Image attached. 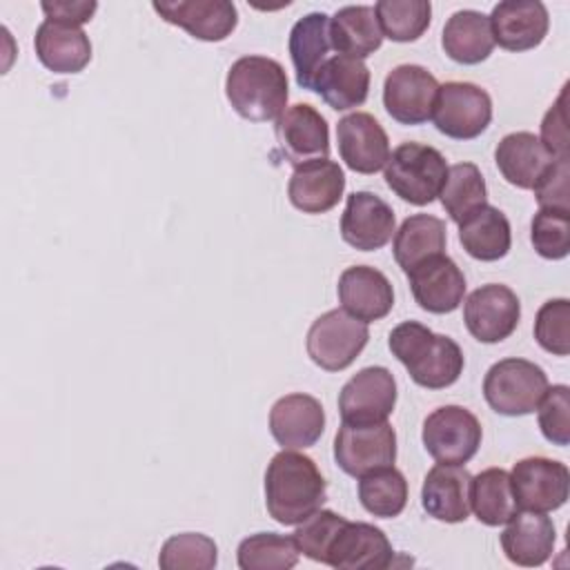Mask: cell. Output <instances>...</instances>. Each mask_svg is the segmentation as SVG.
<instances>
[{
  "label": "cell",
  "instance_id": "obj_1",
  "mask_svg": "<svg viewBox=\"0 0 570 570\" xmlns=\"http://www.w3.org/2000/svg\"><path fill=\"white\" fill-rule=\"evenodd\" d=\"M327 483L314 459L296 450L272 456L265 470V505L281 525H298L323 508Z\"/></svg>",
  "mask_w": 570,
  "mask_h": 570
},
{
  "label": "cell",
  "instance_id": "obj_2",
  "mask_svg": "<svg viewBox=\"0 0 570 570\" xmlns=\"http://www.w3.org/2000/svg\"><path fill=\"white\" fill-rule=\"evenodd\" d=\"M390 352L403 363L410 379L428 390H443L459 381L465 358L456 341L434 334L419 321L399 323L387 338Z\"/></svg>",
  "mask_w": 570,
  "mask_h": 570
},
{
  "label": "cell",
  "instance_id": "obj_3",
  "mask_svg": "<svg viewBox=\"0 0 570 570\" xmlns=\"http://www.w3.org/2000/svg\"><path fill=\"white\" fill-rule=\"evenodd\" d=\"M225 96L240 118L252 122L274 120L287 107V73L274 58L243 56L227 71Z\"/></svg>",
  "mask_w": 570,
  "mask_h": 570
},
{
  "label": "cell",
  "instance_id": "obj_4",
  "mask_svg": "<svg viewBox=\"0 0 570 570\" xmlns=\"http://www.w3.org/2000/svg\"><path fill=\"white\" fill-rule=\"evenodd\" d=\"M448 176L443 154L423 142L399 145L385 163V185L405 203L423 207L439 194Z\"/></svg>",
  "mask_w": 570,
  "mask_h": 570
},
{
  "label": "cell",
  "instance_id": "obj_5",
  "mask_svg": "<svg viewBox=\"0 0 570 570\" xmlns=\"http://www.w3.org/2000/svg\"><path fill=\"white\" fill-rule=\"evenodd\" d=\"M546 390V372L537 363L517 356L497 361L483 379V396L488 405L503 416L534 412Z\"/></svg>",
  "mask_w": 570,
  "mask_h": 570
},
{
  "label": "cell",
  "instance_id": "obj_6",
  "mask_svg": "<svg viewBox=\"0 0 570 570\" xmlns=\"http://www.w3.org/2000/svg\"><path fill=\"white\" fill-rule=\"evenodd\" d=\"M370 341L367 323L354 318L343 307L321 314L307 330L305 350L314 365L325 372L350 367Z\"/></svg>",
  "mask_w": 570,
  "mask_h": 570
},
{
  "label": "cell",
  "instance_id": "obj_7",
  "mask_svg": "<svg viewBox=\"0 0 570 570\" xmlns=\"http://www.w3.org/2000/svg\"><path fill=\"white\" fill-rule=\"evenodd\" d=\"M483 439L479 419L463 405H441L423 421L421 441L436 463H468Z\"/></svg>",
  "mask_w": 570,
  "mask_h": 570
},
{
  "label": "cell",
  "instance_id": "obj_8",
  "mask_svg": "<svg viewBox=\"0 0 570 570\" xmlns=\"http://www.w3.org/2000/svg\"><path fill=\"white\" fill-rule=\"evenodd\" d=\"M432 120L443 136L472 140L481 136L492 120V98L474 82L450 80L439 85Z\"/></svg>",
  "mask_w": 570,
  "mask_h": 570
},
{
  "label": "cell",
  "instance_id": "obj_9",
  "mask_svg": "<svg viewBox=\"0 0 570 570\" xmlns=\"http://www.w3.org/2000/svg\"><path fill=\"white\" fill-rule=\"evenodd\" d=\"M334 461L350 476H365L396 461V432L383 421L374 425L341 423L334 436Z\"/></svg>",
  "mask_w": 570,
  "mask_h": 570
},
{
  "label": "cell",
  "instance_id": "obj_10",
  "mask_svg": "<svg viewBox=\"0 0 570 570\" xmlns=\"http://www.w3.org/2000/svg\"><path fill=\"white\" fill-rule=\"evenodd\" d=\"M396 405V381L383 365L358 370L338 394V412L343 423L374 425L387 421Z\"/></svg>",
  "mask_w": 570,
  "mask_h": 570
},
{
  "label": "cell",
  "instance_id": "obj_11",
  "mask_svg": "<svg viewBox=\"0 0 570 570\" xmlns=\"http://www.w3.org/2000/svg\"><path fill=\"white\" fill-rule=\"evenodd\" d=\"M512 494L521 510L552 512L570 494V472L566 463L546 456H525L512 465Z\"/></svg>",
  "mask_w": 570,
  "mask_h": 570
},
{
  "label": "cell",
  "instance_id": "obj_12",
  "mask_svg": "<svg viewBox=\"0 0 570 570\" xmlns=\"http://www.w3.org/2000/svg\"><path fill=\"white\" fill-rule=\"evenodd\" d=\"M521 303L519 296L501 283L476 287L463 305V321L468 332L479 343H501L519 325Z\"/></svg>",
  "mask_w": 570,
  "mask_h": 570
},
{
  "label": "cell",
  "instance_id": "obj_13",
  "mask_svg": "<svg viewBox=\"0 0 570 570\" xmlns=\"http://www.w3.org/2000/svg\"><path fill=\"white\" fill-rule=\"evenodd\" d=\"M392 559V543L381 528L343 519L325 550L323 563L336 570H385Z\"/></svg>",
  "mask_w": 570,
  "mask_h": 570
},
{
  "label": "cell",
  "instance_id": "obj_14",
  "mask_svg": "<svg viewBox=\"0 0 570 570\" xmlns=\"http://www.w3.org/2000/svg\"><path fill=\"white\" fill-rule=\"evenodd\" d=\"M439 80L421 65H399L383 80V107L401 125L432 118Z\"/></svg>",
  "mask_w": 570,
  "mask_h": 570
},
{
  "label": "cell",
  "instance_id": "obj_15",
  "mask_svg": "<svg viewBox=\"0 0 570 570\" xmlns=\"http://www.w3.org/2000/svg\"><path fill=\"white\" fill-rule=\"evenodd\" d=\"M274 134L283 158L294 167L330 156L327 120L307 102L287 107L276 118Z\"/></svg>",
  "mask_w": 570,
  "mask_h": 570
},
{
  "label": "cell",
  "instance_id": "obj_16",
  "mask_svg": "<svg viewBox=\"0 0 570 570\" xmlns=\"http://www.w3.org/2000/svg\"><path fill=\"white\" fill-rule=\"evenodd\" d=\"M396 232V218L392 207L372 191H354L347 196L345 212L341 216V238L358 249L374 252L390 243Z\"/></svg>",
  "mask_w": 570,
  "mask_h": 570
},
{
  "label": "cell",
  "instance_id": "obj_17",
  "mask_svg": "<svg viewBox=\"0 0 570 570\" xmlns=\"http://www.w3.org/2000/svg\"><path fill=\"white\" fill-rule=\"evenodd\" d=\"M336 142L341 160L356 174H376L390 158L387 134L367 111L343 116L336 125Z\"/></svg>",
  "mask_w": 570,
  "mask_h": 570
},
{
  "label": "cell",
  "instance_id": "obj_18",
  "mask_svg": "<svg viewBox=\"0 0 570 570\" xmlns=\"http://www.w3.org/2000/svg\"><path fill=\"white\" fill-rule=\"evenodd\" d=\"M323 430L325 410L309 394H285L269 410V432L283 450L312 448L323 436Z\"/></svg>",
  "mask_w": 570,
  "mask_h": 570
},
{
  "label": "cell",
  "instance_id": "obj_19",
  "mask_svg": "<svg viewBox=\"0 0 570 570\" xmlns=\"http://www.w3.org/2000/svg\"><path fill=\"white\" fill-rule=\"evenodd\" d=\"M410 289L419 307L432 314H450L454 312L465 296V276L459 265L445 256H432L410 269L407 274Z\"/></svg>",
  "mask_w": 570,
  "mask_h": 570
},
{
  "label": "cell",
  "instance_id": "obj_20",
  "mask_svg": "<svg viewBox=\"0 0 570 570\" xmlns=\"http://www.w3.org/2000/svg\"><path fill=\"white\" fill-rule=\"evenodd\" d=\"M154 11L169 24L185 29L191 38L205 42H220L238 24V11L227 0H178L151 2Z\"/></svg>",
  "mask_w": 570,
  "mask_h": 570
},
{
  "label": "cell",
  "instance_id": "obj_21",
  "mask_svg": "<svg viewBox=\"0 0 570 570\" xmlns=\"http://www.w3.org/2000/svg\"><path fill=\"white\" fill-rule=\"evenodd\" d=\"M490 18L494 45L508 51H528L543 42L550 16L539 0H505L494 4Z\"/></svg>",
  "mask_w": 570,
  "mask_h": 570
},
{
  "label": "cell",
  "instance_id": "obj_22",
  "mask_svg": "<svg viewBox=\"0 0 570 570\" xmlns=\"http://www.w3.org/2000/svg\"><path fill=\"white\" fill-rule=\"evenodd\" d=\"M345 191V174L338 163L318 158L294 167L287 183L289 203L303 214H325L338 205Z\"/></svg>",
  "mask_w": 570,
  "mask_h": 570
},
{
  "label": "cell",
  "instance_id": "obj_23",
  "mask_svg": "<svg viewBox=\"0 0 570 570\" xmlns=\"http://www.w3.org/2000/svg\"><path fill=\"white\" fill-rule=\"evenodd\" d=\"M336 292L343 309L363 323L381 321L394 307L390 278L370 265H352L343 269Z\"/></svg>",
  "mask_w": 570,
  "mask_h": 570
},
{
  "label": "cell",
  "instance_id": "obj_24",
  "mask_svg": "<svg viewBox=\"0 0 570 570\" xmlns=\"http://www.w3.org/2000/svg\"><path fill=\"white\" fill-rule=\"evenodd\" d=\"M472 474L463 465L436 463L421 488V505L428 517L443 523H461L470 517Z\"/></svg>",
  "mask_w": 570,
  "mask_h": 570
},
{
  "label": "cell",
  "instance_id": "obj_25",
  "mask_svg": "<svg viewBox=\"0 0 570 570\" xmlns=\"http://www.w3.org/2000/svg\"><path fill=\"white\" fill-rule=\"evenodd\" d=\"M557 530L546 512H517L501 532V548L510 563L523 568L543 566L554 550Z\"/></svg>",
  "mask_w": 570,
  "mask_h": 570
},
{
  "label": "cell",
  "instance_id": "obj_26",
  "mask_svg": "<svg viewBox=\"0 0 570 570\" xmlns=\"http://www.w3.org/2000/svg\"><path fill=\"white\" fill-rule=\"evenodd\" d=\"M38 60L53 73H80L91 60L89 36L73 24L45 20L33 36Z\"/></svg>",
  "mask_w": 570,
  "mask_h": 570
},
{
  "label": "cell",
  "instance_id": "obj_27",
  "mask_svg": "<svg viewBox=\"0 0 570 570\" xmlns=\"http://www.w3.org/2000/svg\"><path fill=\"white\" fill-rule=\"evenodd\" d=\"M554 160L557 158L530 131H512L503 136L494 149V163L501 176L519 189H534Z\"/></svg>",
  "mask_w": 570,
  "mask_h": 570
},
{
  "label": "cell",
  "instance_id": "obj_28",
  "mask_svg": "<svg viewBox=\"0 0 570 570\" xmlns=\"http://www.w3.org/2000/svg\"><path fill=\"white\" fill-rule=\"evenodd\" d=\"M312 91L336 111L361 107L370 94V69L358 58L336 53L318 69Z\"/></svg>",
  "mask_w": 570,
  "mask_h": 570
},
{
  "label": "cell",
  "instance_id": "obj_29",
  "mask_svg": "<svg viewBox=\"0 0 570 570\" xmlns=\"http://www.w3.org/2000/svg\"><path fill=\"white\" fill-rule=\"evenodd\" d=\"M289 58L296 71V82L301 89L314 87V78L323 62L330 58V16L323 11H312L298 18L289 31Z\"/></svg>",
  "mask_w": 570,
  "mask_h": 570
},
{
  "label": "cell",
  "instance_id": "obj_30",
  "mask_svg": "<svg viewBox=\"0 0 570 570\" xmlns=\"http://www.w3.org/2000/svg\"><path fill=\"white\" fill-rule=\"evenodd\" d=\"M441 47L445 56L459 65L483 62L494 49L490 18L474 9L452 13L443 27Z\"/></svg>",
  "mask_w": 570,
  "mask_h": 570
},
{
  "label": "cell",
  "instance_id": "obj_31",
  "mask_svg": "<svg viewBox=\"0 0 570 570\" xmlns=\"http://www.w3.org/2000/svg\"><path fill=\"white\" fill-rule=\"evenodd\" d=\"M330 40H332V49H336L341 56H350L358 60L372 56L383 42V33H381L374 7H367V4L341 7L330 18Z\"/></svg>",
  "mask_w": 570,
  "mask_h": 570
},
{
  "label": "cell",
  "instance_id": "obj_32",
  "mask_svg": "<svg viewBox=\"0 0 570 570\" xmlns=\"http://www.w3.org/2000/svg\"><path fill=\"white\" fill-rule=\"evenodd\" d=\"M448 229L445 223L430 214H412L394 232V261L407 274L423 261L445 254Z\"/></svg>",
  "mask_w": 570,
  "mask_h": 570
},
{
  "label": "cell",
  "instance_id": "obj_33",
  "mask_svg": "<svg viewBox=\"0 0 570 570\" xmlns=\"http://www.w3.org/2000/svg\"><path fill=\"white\" fill-rule=\"evenodd\" d=\"M459 240L468 256L476 261H499L510 252L512 232L505 214L494 205H483L459 223Z\"/></svg>",
  "mask_w": 570,
  "mask_h": 570
},
{
  "label": "cell",
  "instance_id": "obj_34",
  "mask_svg": "<svg viewBox=\"0 0 570 570\" xmlns=\"http://www.w3.org/2000/svg\"><path fill=\"white\" fill-rule=\"evenodd\" d=\"M470 510L483 525L497 528L508 523L519 512L512 494L510 472L503 468H488L472 476Z\"/></svg>",
  "mask_w": 570,
  "mask_h": 570
},
{
  "label": "cell",
  "instance_id": "obj_35",
  "mask_svg": "<svg viewBox=\"0 0 570 570\" xmlns=\"http://www.w3.org/2000/svg\"><path fill=\"white\" fill-rule=\"evenodd\" d=\"M439 198L450 218L456 225L463 223L479 207L488 205V187L481 169L474 163H456L448 167Z\"/></svg>",
  "mask_w": 570,
  "mask_h": 570
},
{
  "label": "cell",
  "instance_id": "obj_36",
  "mask_svg": "<svg viewBox=\"0 0 570 570\" xmlns=\"http://www.w3.org/2000/svg\"><path fill=\"white\" fill-rule=\"evenodd\" d=\"M358 501L370 514L379 519L399 517L407 503V481L403 472L390 465L361 476Z\"/></svg>",
  "mask_w": 570,
  "mask_h": 570
},
{
  "label": "cell",
  "instance_id": "obj_37",
  "mask_svg": "<svg viewBox=\"0 0 570 570\" xmlns=\"http://www.w3.org/2000/svg\"><path fill=\"white\" fill-rule=\"evenodd\" d=\"M294 537L278 532H256L238 543L236 561L240 570H289L298 563Z\"/></svg>",
  "mask_w": 570,
  "mask_h": 570
},
{
  "label": "cell",
  "instance_id": "obj_38",
  "mask_svg": "<svg viewBox=\"0 0 570 570\" xmlns=\"http://www.w3.org/2000/svg\"><path fill=\"white\" fill-rule=\"evenodd\" d=\"M374 13L383 38L394 42H414L430 27L432 4L428 0H381Z\"/></svg>",
  "mask_w": 570,
  "mask_h": 570
},
{
  "label": "cell",
  "instance_id": "obj_39",
  "mask_svg": "<svg viewBox=\"0 0 570 570\" xmlns=\"http://www.w3.org/2000/svg\"><path fill=\"white\" fill-rule=\"evenodd\" d=\"M218 563V548L203 532H180L169 537L158 554L163 570H212Z\"/></svg>",
  "mask_w": 570,
  "mask_h": 570
},
{
  "label": "cell",
  "instance_id": "obj_40",
  "mask_svg": "<svg viewBox=\"0 0 570 570\" xmlns=\"http://www.w3.org/2000/svg\"><path fill=\"white\" fill-rule=\"evenodd\" d=\"M530 240L539 256L561 261L570 254V212L541 207L530 223Z\"/></svg>",
  "mask_w": 570,
  "mask_h": 570
},
{
  "label": "cell",
  "instance_id": "obj_41",
  "mask_svg": "<svg viewBox=\"0 0 570 570\" xmlns=\"http://www.w3.org/2000/svg\"><path fill=\"white\" fill-rule=\"evenodd\" d=\"M534 338L537 343L554 354H570V301L568 298H550L546 301L534 318Z\"/></svg>",
  "mask_w": 570,
  "mask_h": 570
},
{
  "label": "cell",
  "instance_id": "obj_42",
  "mask_svg": "<svg viewBox=\"0 0 570 570\" xmlns=\"http://www.w3.org/2000/svg\"><path fill=\"white\" fill-rule=\"evenodd\" d=\"M537 419L546 441L566 448L570 443V387L563 383L548 387L537 405Z\"/></svg>",
  "mask_w": 570,
  "mask_h": 570
},
{
  "label": "cell",
  "instance_id": "obj_43",
  "mask_svg": "<svg viewBox=\"0 0 570 570\" xmlns=\"http://www.w3.org/2000/svg\"><path fill=\"white\" fill-rule=\"evenodd\" d=\"M345 517L332 512V510H316L314 514H309L305 521H301L294 530V541L298 546V550L312 559L323 563L325 559V550L336 532V528L343 523Z\"/></svg>",
  "mask_w": 570,
  "mask_h": 570
},
{
  "label": "cell",
  "instance_id": "obj_44",
  "mask_svg": "<svg viewBox=\"0 0 570 570\" xmlns=\"http://www.w3.org/2000/svg\"><path fill=\"white\" fill-rule=\"evenodd\" d=\"M568 176H570L568 158H557L546 169V174L539 178V183L532 189L539 207H554V209H568L570 212Z\"/></svg>",
  "mask_w": 570,
  "mask_h": 570
},
{
  "label": "cell",
  "instance_id": "obj_45",
  "mask_svg": "<svg viewBox=\"0 0 570 570\" xmlns=\"http://www.w3.org/2000/svg\"><path fill=\"white\" fill-rule=\"evenodd\" d=\"M561 89L554 105L546 111L541 120V145L554 156V158H568V116H566V91Z\"/></svg>",
  "mask_w": 570,
  "mask_h": 570
},
{
  "label": "cell",
  "instance_id": "obj_46",
  "mask_svg": "<svg viewBox=\"0 0 570 570\" xmlns=\"http://www.w3.org/2000/svg\"><path fill=\"white\" fill-rule=\"evenodd\" d=\"M47 20H53V22H65V24H73V27H80L85 22L91 20V16L96 13L98 9V2L89 0V2H80V0H53V2H42L40 4Z\"/></svg>",
  "mask_w": 570,
  "mask_h": 570
}]
</instances>
